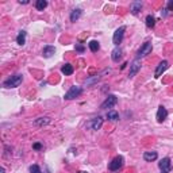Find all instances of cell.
<instances>
[{
  "instance_id": "6da1fadb",
  "label": "cell",
  "mask_w": 173,
  "mask_h": 173,
  "mask_svg": "<svg viewBox=\"0 0 173 173\" xmlns=\"http://www.w3.org/2000/svg\"><path fill=\"white\" fill-rule=\"evenodd\" d=\"M22 81H23V76L22 74H15V76L10 77L8 80H6L3 85L6 88H16L22 84Z\"/></svg>"
},
{
  "instance_id": "7a4b0ae2",
  "label": "cell",
  "mask_w": 173,
  "mask_h": 173,
  "mask_svg": "<svg viewBox=\"0 0 173 173\" xmlns=\"http://www.w3.org/2000/svg\"><path fill=\"white\" fill-rule=\"evenodd\" d=\"M123 164H124L123 157H122V155H118V157H115V158L110 162L108 168H110V170H111V172H116V170H119L120 168L123 166Z\"/></svg>"
},
{
  "instance_id": "3957f363",
  "label": "cell",
  "mask_w": 173,
  "mask_h": 173,
  "mask_svg": "<svg viewBox=\"0 0 173 173\" xmlns=\"http://www.w3.org/2000/svg\"><path fill=\"white\" fill-rule=\"evenodd\" d=\"M116 103H118L116 96H115V95H110V96H107V99L102 103V106H100V108H102V110L112 108V107H114L115 104H116Z\"/></svg>"
},
{
  "instance_id": "277c9868",
  "label": "cell",
  "mask_w": 173,
  "mask_h": 173,
  "mask_svg": "<svg viewBox=\"0 0 173 173\" xmlns=\"http://www.w3.org/2000/svg\"><path fill=\"white\" fill-rule=\"evenodd\" d=\"M124 31H126V27L122 26V27H119V29H118L116 31L114 32V37H112V42H114V43L116 45V46H118L119 43H122V41H123Z\"/></svg>"
},
{
  "instance_id": "5b68a950",
  "label": "cell",
  "mask_w": 173,
  "mask_h": 173,
  "mask_svg": "<svg viewBox=\"0 0 173 173\" xmlns=\"http://www.w3.org/2000/svg\"><path fill=\"white\" fill-rule=\"evenodd\" d=\"M150 52H152V42H145V43L139 47V50H138L137 58L139 60V58H142V57H146L147 54H150Z\"/></svg>"
},
{
  "instance_id": "8992f818",
  "label": "cell",
  "mask_w": 173,
  "mask_h": 173,
  "mask_svg": "<svg viewBox=\"0 0 173 173\" xmlns=\"http://www.w3.org/2000/svg\"><path fill=\"white\" fill-rule=\"evenodd\" d=\"M158 168H160V170H161V173H169L170 169H172V162H170V160L168 158V157H165V158H162L161 161H160Z\"/></svg>"
},
{
  "instance_id": "52a82bcc",
  "label": "cell",
  "mask_w": 173,
  "mask_h": 173,
  "mask_svg": "<svg viewBox=\"0 0 173 173\" xmlns=\"http://www.w3.org/2000/svg\"><path fill=\"white\" fill-rule=\"evenodd\" d=\"M81 92H82V89L80 88V87H72L69 91L65 93V99L66 100H72V99H74V97H77V96H80L81 95Z\"/></svg>"
},
{
  "instance_id": "ba28073f",
  "label": "cell",
  "mask_w": 173,
  "mask_h": 173,
  "mask_svg": "<svg viewBox=\"0 0 173 173\" xmlns=\"http://www.w3.org/2000/svg\"><path fill=\"white\" fill-rule=\"evenodd\" d=\"M139 69H141V61H139L138 58H135L134 61L131 62V65H130V72H129V77H130V79H133V77L138 73V71H139Z\"/></svg>"
},
{
  "instance_id": "9c48e42d",
  "label": "cell",
  "mask_w": 173,
  "mask_h": 173,
  "mask_svg": "<svg viewBox=\"0 0 173 173\" xmlns=\"http://www.w3.org/2000/svg\"><path fill=\"white\" fill-rule=\"evenodd\" d=\"M168 66H169L168 61H162L161 64H160L158 66H157V69H155V72H154V77H155V79L161 77V76H162V73H164V72L168 69Z\"/></svg>"
},
{
  "instance_id": "30bf717a",
  "label": "cell",
  "mask_w": 173,
  "mask_h": 173,
  "mask_svg": "<svg viewBox=\"0 0 173 173\" xmlns=\"http://www.w3.org/2000/svg\"><path fill=\"white\" fill-rule=\"evenodd\" d=\"M166 116H168L166 108H165V107H162V106H160L158 107V111H157V122H158V123H162V122L166 119Z\"/></svg>"
},
{
  "instance_id": "8fae6325",
  "label": "cell",
  "mask_w": 173,
  "mask_h": 173,
  "mask_svg": "<svg viewBox=\"0 0 173 173\" xmlns=\"http://www.w3.org/2000/svg\"><path fill=\"white\" fill-rule=\"evenodd\" d=\"M56 53V49H54V46H45L43 50H42V54H43V57H46V58H50V57L53 56V54Z\"/></svg>"
},
{
  "instance_id": "7c38bea8",
  "label": "cell",
  "mask_w": 173,
  "mask_h": 173,
  "mask_svg": "<svg viewBox=\"0 0 173 173\" xmlns=\"http://www.w3.org/2000/svg\"><path fill=\"white\" fill-rule=\"evenodd\" d=\"M112 61L114 62H119V60L122 58V49L120 47H115L114 50H112Z\"/></svg>"
},
{
  "instance_id": "4fadbf2b",
  "label": "cell",
  "mask_w": 173,
  "mask_h": 173,
  "mask_svg": "<svg viewBox=\"0 0 173 173\" xmlns=\"http://www.w3.org/2000/svg\"><path fill=\"white\" fill-rule=\"evenodd\" d=\"M157 153L155 152H145V154H144V160L145 161H147V162H152V161H154V160H157Z\"/></svg>"
},
{
  "instance_id": "5bb4252c",
  "label": "cell",
  "mask_w": 173,
  "mask_h": 173,
  "mask_svg": "<svg viewBox=\"0 0 173 173\" xmlns=\"http://www.w3.org/2000/svg\"><path fill=\"white\" fill-rule=\"evenodd\" d=\"M102 126H103V119H102V116L95 118V119L91 122V127L93 130H99Z\"/></svg>"
},
{
  "instance_id": "9a60e30c",
  "label": "cell",
  "mask_w": 173,
  "mask_h": 173,
  "mask_svg": "<svg viewBox=\"0 0 173 173\" xmlns=\"http://www.w3.org/2000/svg\"><path fill=\"white\" fill-rule=\"evenodd\" d=\"M73 71H74V69H73V66H72L71 64H65L64 66L61 68V72L65 74V76H71V74L73 73Z\"/></svg>"
},
{
  "instance_id": "2e32d148",
  "label": "cell",
  "mask_w": 173,
  "mask_h": 173,
  "mask_svg": "<svg viewBox=\"0 0 173 173\" xmlns=\"http://www.w3.org/2000/svg\"><path fill=\"white\" fill-rule=\"evenodd\" d=\"M141 8H142V3H141V1H134V3L131 4V8H130V10H131V14L133 15H137L138 12L141 11Z\"/></svg>"
},
{
  "instance_id": "e0dca14e",
  "label": "cell",
  "mask_w": 173,
  "mask_h": 173,
  "mask_svg": "<svg viewBox=\"0 0 173 173\" xmlns=\"http://www.w3.org/2000/svg\"><path fill=\"white\" fill-rule=\"evenodd\" d=\"M81 14H82V11L80 8L73 10V11H72V14H71V22H76L77 19L81 16Z\"/></svg>"
},
{
  "instance_id": "ac0fdd59",
  "label": "cell",
  "mask_w": 173,
  "mask_h": 173,
  "mask_svg": "<svg viewBox=\"0 0 173 173\" xmlns=\"http://www.w3.org/2000/svg\"><path fill=\"white\" fill-rule=\"evenodd\" d=\"M16 42H18L21 46L26 43V31H21V32H19L18 37H16Z\"/></svg>"
},
{
  "instance_id": "d6986e66",
  "label": "cell",
  "mask_w": 173,
  "mask_h": 173,
  "mask_svg": "<svg viewBox=\"0 0 173 173\" xmlns=\"http://www.w3.org/2000/svg\"><path fill=\"white\" fill-rule=\"evenodd\" d=\"M35 7H37L38 11H43V10L47 7V1L46 0H38V1L35 3Z\"/></svg>"
},
{
  "instance_id": "ffe728a7",
  "label": "cell",
  "mask_w": 173,
  "mask_h": 173,
  "mask_svg": "<svg viewBox=\"0 0 173 173\" xmlns=\"http://www.w3.org/2000/svg\"><path fill=\"white\" fill-rule=\"evenodd\" d=\"M146 26L149 27V29H153V27L155 26V19H154V16H152V15H147V16H146Z\"/></svg>"
},
{
  "instance_id": "44dd1931",
  "label": "cell",
  "mask_w": 173,
  "mask_h": 173,
  "mask_svg": "<svg viewBox=\"0 0 173 173\" xmlns=\"http://www.w3.org/2000/svg\"><path fill=\"white\" fill-rule=\"evenodd\" d=\"M107 118H108L110 120H112V122H115V120L119 119V114H118L116 111H108L107 112Z\"/></svg>"
},
{
  "instance_id": "7402d4cb",
  "label": "cell",
  "mask_w": 173,
  "mask_h": 173,
  "mask_svg": "<svg viewBox=\"0 0 173 173\" xmlns=\"http://www.w3.org/2000/svg\"><path fill=\"white\" fill-rule=\"evenodd\" d=\"M89 49H91V52H93V53H96L97 50L100 49V45L97 41H91L89 42Z\"/></svg>"
},
{
  "instance_id": "603a6c76",
  "label": "cell",
  "mask_w": 173,
  "mask_h": 173,
  "mask_svg": "<svg viewBox=\"0 0 173 173\" xmlns=\"http://www.w3.org/2000/svg\"><path fill=\"white\" fill-rule=\"evenodd\" d=\"M50 122L49 118H39V120H35L37 126H42V124H47Z\"/></svg>"
},
{
  "instance_id": "cb8c5ba5",
  "label": "cell",
  "mask_w": 173,
  "mask_h": 173,
  "mask_svg": "<svg viewBox=\"0 0 173 173\" xmlns=\"http://www.w3.org/2000/svg\"><path fill=\"white\" fill-rule=\"evenodd\" d=\"M30 172L31 173H42L38 165H32V166H30Z\"/></svg>"
},
{
  "instance_id": "d4e9b609",
  "label": "cell",
  "mask_w": 173,
  "mask_h": 173,
  "mask_svg": "<svg viewBox=\"0 0 173 173\" xmlns=\"http://www.w3.org/2000/svg\"><path fill=\"white\" fill-rule=\"evenodd\" d=\"M166 10H168V11H173V0H169V1H168Z\"/></svg>"
},
{
  "instance_id": "484cf974",
  "label": "cell",
  "mask_w": 173,
  "mask_h": 173,
  "mask_svg": "<svg viewBox=\"0 0 173 173\" xmlns=\"http://www.w3.org/2000/svg\"><path fill=\"white\" fill-rule=\"evenodd\" d=\"M76 50H77V52H80V53H82V52H84V47L80 46V45H76Z\"/></svg>"
},
{
  "instance_id": "4316f807",
  "label": "cell",
  "mask_w": 173,
  "mask_h": 173,
  "mask_svg": "<svg viewBox=\"0 0 173 173\" xmlns=\"http://www.w3.org/2000/svg\"><path fill=\"white\" fill-rule=\"evenodd\" d=\"M34 149H37V150H39V149H42V145L41 144H34Z\"/></svg>"
},
{
  "instance_id": "83f0119b",
  "label": "cell",
  "mask_w": 173,
  "mask_h": 173,
  "mask_svg": "<svg viewBox=\"0 0 173 173\" xmlns=\"http://www.w3.org/2000/svg\"><path fill=\"white\" fill-rule=\"evenodd\" d=\"M19 3H21V4H27V3H29V0H19Z\"/></svg>"
},
{
  "instance_id": "f1b7e54d",
  "label": "cell",
  "mask_w": 173,
  "mask_h": 173,
  "mask_svg": "<svg viewBox=\"0 0 173 173\" xmlns=\"http://www.w3.org/2000/svg\"><path fill=\"white\" fill-rule=\"evenodd\" d=\"M0 173H4V168H1V169H0Z\"/></svg>"
},
{
  "instance_id": "f546056e",
  "label": "cell",
  "mask_w": 173,
  "mask_h": 173,
  "mask_svg": "<svg viewBox=\"0 0 173 173\" xmlns=\"http://www.w3.org/2000/svg\"><path fill=\"white\" fill-rule=\"evenodd\" d=\"M79 173H87V172H79Z\"/></svg>"
}]
</instances>
